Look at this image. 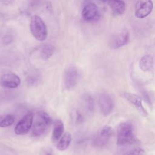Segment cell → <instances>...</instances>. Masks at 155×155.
Segmentation results:
<instances>
[{
	"label": "cell",
	"instance_id": "obj_12",
	"mask_svg": "<svg viewBox=\"0 0 155 155\" xmlns=\"http://www.w3.org/2000/svg\"><path fill=\"white\" fill-rule=\"evenodd\" d=\"M99 16L97 6L93 2L87 4L82 10V17L86 21H92Z\"/></svg>",
	"mask_w": 155,
	"mask_h": 155
},
{
	"label": "cell",
	"instance_id": "obj_20",
	"mask_svg": "<svg viewBox=\"0 0 155 155\" xmlns=\"http://www.w3.org/2000/svg\"><path fill=\"white\" fill-rule=\"evenodd\" d=\"M144 151L142 148H133L131 149L125 153H124L122 155H144Z\"/></svg>",
	"mask_w": 155,
	"mask_h": 155
},
{
	"label": "cell",
	"instance_id": "obj_14",
	"mask_svg": "<svg viewBox=\"0 0 155 155\" xmlns=\"http://www.w3.org/2000/svg\"><path fill=\"white\" fill-rule=\"evenodd\" d=\"M108 4L115 15H122L125 12V4L122 0H110Z\"/></svg>",
	"mask_w": 155,
	"mask_h": 155
},
{
	"label": "cell",
	"instance_id": "obj_22",
	"mask_svg": "<svg viewBox=\"0 0 155 155\" xmlns=\"http://www.w3.org/2000/svg\"><path fill=\"white\" fill-rule=\"evenodd\" d=\"M141 93L142 94V96H143V98L145 99V101H146V102L150 106L152 105V103H151V99L149 96V94L145 90H143L142 91H141Z\"/></svg>",
	"mask_w": 155,
	"mask_h": 155
},
{
	"label": "cell",
	"instance_id": "obj_7",
	"mask_svg": "<svg viewBox=\"0 0 155 155\" xmlns=\"http://www.w3.org/2000/svg\"><path fill=\"white\" fill-rule=\"evenodd\" d=\"M80 74L78 68L71 66L66 69L64 75V84L65 88L71 89L75 87L79 79Z\"/></svg>",
	"mask_w": 155,
	"mask_h": 155
},
{
	"label": "cell",
	"instance_id": "obj_2",
	"mask_svg": "<svg viewBox=\"0 0 155 155\" xmlns=\"http://www.w3.org/2000/svg\"><path fill=\"white\" fill-rule=\"evenodd\" d=\"M30 30L33 36L39 41H44L47 38V27L42 19L33 15L30 22Z\"/></svg>",
	"mask_w": 155,
	"mask_h": 155
},
{
	"label": "cell",
	"instance_id": "obj_15",
	"mask_svg": "<svg viewBox=\"0 0 155 155\" xmlns=\"http://www.w3.org/2000/svg\"><path fill=\"white\" fill-rule=\"evenodd\" d=\"M154 67V59L151 55L146 54L143 56L139 61V67L142 71H150Z\"/></svg>",
	"mask_w": 155,
	"mask_h": 155
},
{
	"label": "cell",
	"instance_id": "obj_13",
	"mask_svg": "<svg viewBox=\"0 0 155 155\" xmlns=\"http://www.w3.org/2000/svg\"><path fill=\"white\" fill-rule=\"evenodd\" d=\"M64 131V125L63 122L59 119L54 120L53 129L52 131L51 139L54 142H56L62 137Z\"/></svg>",
	"mask_w": 155,
	"mask_h": 155
},
{
	"label": "cell",
	"instance_id": "obj_24",
	"mask_svg": "<svg viewBox=\"0 0 155 155\" xmlns=\"http://www.w3.org/2000/svg\"><path fill=\"white\" fill-rule=\"evenodd\" d=\"M45 155H53L51 152H47Z\"/></svg>",
	"mask_w": 155,
	"mask_h": 155
},
{
	"label": "cell",
	"instance_id": "obj_16",
	"mask_svg": "<svg viewBox=\"0 0 155 155\" xmlns=\"http://www.w3.org/2000/svg\"><path fill=\"white\" fill-rule=\"evenodd\" d=\"M55 51V47L50 44H45L42 45L39 50V55L42 59L47 60L53 54Z\"/></svg>",
	"mask_w": 155,
	"mask_h": 155
},
{
	"label": "cell",
	"instance_id": "obj_19",
	"mask_svg": "<svg viewBox=\"0 0 155 155\" xmlns=\"http://www.w3.org/2000/svg\"><path fill=\"white\" fill-rule=\"evenodd\" d=\"M84 103L87 110L90 113H93L94 109V101L93 98L90 95L85 96L84 97Z\"/></svg>",
	"mask_w": 155,
	"mask_h": 155
},
{
	"label": "cell",
	"instance_id": "obj_3",
	"mask_svg": "<svg viewBox=\"0 0 155 155\" xmlns=\"http://www.w3.org/2000/svg\"><path fill=\"white\" fill-rule=\"evenodd\" d=\"M52 122V119L48 114L40 111L38 113V119L32 128V134L35 137L42 136L46 131Z\"/></svg>",
	"mask_w": 155,
	"mask_h": 155
},
{
	"label": "cell",
	"instance_id": "obj_1",
	"mask_svg": "<svg viewBox=\"0 0 155 155\" xmlns=\"http://www.w3.org/2000/svg\"><path fill=\"white\" fill-rule=\"evenodd\" d=\"M135 140L133 125L129 122L120 123L117 130V144L120 146L133 143Z\"/></svg>",
	"mask_w": 155,
	"mask_h": 155
},
{
	"label": "cell",
	"instance_id": "obj_9",
	"mask_svg": "<svg viewBox=\"0 0 155 155\" xmlns=\"http://www.w3.org/2000/svg\"><path fill=\"white\" fill-rule=\"evenodd\" d=\"M130 41V33L127 29L122 30L111 37L109 42L111 48L117 49L126 45Z\"/></svg>",
	"mask_w": 155,
	"mask_h": 155
},
{
	"label": "cell",
	"instance_id": "obj_8",
	"mask_svg": "<svg viewBox=\"0 0 155 155\" xmlns=\"http://www.w3.org/2000/svg\"><path fill=\"white\" fill-rule=\"evenodd\" d=\"M153 8L152 0H137L135 4V16L140 19L148 16Z\"/></svg>",
	"mask_w": 155,
	"mask_h": 155
},
{
	"label": "cell",
	"instance_id": "obj_5",
	"mask_svg": "<svg viewBox=\"0 0 155 155\" xmlns=\"http://www.w3.org/2000/svg\"><path fill=\"white\" fill-rule=\"evenodd\" d=\"M33 113L28 112L18 122L15 127V133L18 135H24L30 130L33 121Z\"/></svg>",
	"mask_w": 155,
	"mask_h": 155
},
{
	"label": "cell",
	"instance_id": "obj_23",
	"mask_svg": "<svg viewBox=\"0 0 155 155\" xmlns=\"http://www.w3.org/2000/svg\"><path fill=\"white\" fill-rule=\"evenodd\" d=\"M101 2H104V3H108V2L110 1V0H100Z\"/></svg>",
	"mask_w": 155,
	"mask_h": 155
},
{
	"label": "cell",
	"instance_id": "obj_18",
	"mask_svg": "<svg viewBox=\"0 0 155 155\" xmlns=\"http://www.w3.org/2000/svg\"><path fill=\"white\" fill-rule=\"evenodd\" d=\"M15 118L13 114H4L0 116V127H7L12 125Z\"/></svg>",
	"mask_w": 155,
	"mask_h": 155
},
{
	"label": "cell",
	"instance_id": "obj_10",
	"mask_svg": "<svg viewBox=\"0 0 155 155\" xmlns=\"http://www.w3.org/2000/svg\"><path fill=\"white\" fill-rule=\"evenodd\" d=\"M122 95L127 101L136 108L141 115L143 116H147L148 115V112L143 105L142 99L140 96L129 92H124Z\"/></svg>",
	"mask_w": 155,
	"mask_h": 155
},
{
	"label": "cell",
	"instance_id": "obj_6",
	"mask_svg": "<svg viewBox=\"0 0 155 155\" xmlns=\"http://www.w3.org/2000/svg\"><path fill=\"white\" fill-rule=\"evenodd\" d=\"M97 103L101 113L105 116L110 115L114 108V102L111 96L106 93H101L97 98Z\"/></svg>",
	"mask_w": 155,
	"mask_h": 155
},
{
	"label": "cell",
	"instance_id": "obj_21",
	"mask_svg": "<svg viewBox=\"0 0 155 155\" xmlns=\"http://www.w3.org/2000/svg\"><path fill=\"white\" fill-rule=\"evenodd\" d=\"M27 81L30 85H36L41 81V78L38 76H36V74H33L31 76H29L27 78Z\"/></svg>",
	"mask_w": 155,
	"mask_h": 155
},
{
	"label": "cell",
	"instance_id": "obj_17",
	"mask_svg": "<svg viewBox=\"0 0 155 155\" xmlns=\"http://www.w3.org/2000/svg\"><path fill=\"white\" fill-rule=\"evenodd\" d=\"M71 141V135L67 132L62 136L61 139L56 145V148L59 151H64L67 150L70 145Z\"/></svg>",
	"mask_w": 155,
	"mask_h": 155
},
{
	"label": "cell",
	"instance_id": "obj_11",
	"mask_svg": "<svg viewBox=\"0 0 155 155\" xmlns=\"http://www.w3.org/2000/svg\"><path fill=\"white\" fill-rule=\"evenodd\" d=\"M20 84L19 77L14 73H5L0 78V84L5 88H16L19 86Z\"/></svg>",
	"mask_w": 155,
	"mask_h": 155
},
{
	"label": "cell",
	"instance_id": "obj_4",
	"mask_svg": "<svg viewBox=\"0 0 155 155\" xmlns=\"http://www.w3.org/2000/svg\"><path fill=\"white\" fill-rule=\"evenodd\" d=\"M113 134L112 128L110 126H104L94 136L92 144L94 147H104L110 141Z\"/></svg>",
	"mask_w": 155,
	"mask_h": 155
}]
</instances>
